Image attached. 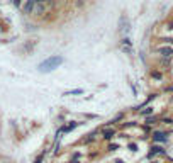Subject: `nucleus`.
I'll use <instances>...</instances> for the list:
<instances>
[{
	"label": "nucleus",
	"instance_id": "7c9ffc66",
	"mask_svg": "<svg viewBox=\"0 0 173 163\" xmlns=\"http://www.w3.org/2000/svg\"><path fill=\"white\" fill-rule=\"evenodd\" d=\"M114 163H126V161H124V160H116Z\"/></svg>",
	"mask_w": 173,
	"mask_h": 163
},
{
	"label": "nucleus",
	"instance_id": "aec40b11",
	"mask_svg": "<svg viewBox=\"0 0 173 163\" xmlns=\"http://www.w3.org/2000/svg\"><path fill=\"white\" fill-rule=\"evenodd\" d=\"M121 51L126 53V55H134V49H132V46H121Z\"/></svg>",
	"mask_w": 173,
	"mask_h": 163
},
{
	"label": "nucleus",
	"instance_id": "4be33fe9",
	"mask_svg": "<svg viewBox=\"0 0 173 163\" xmlns=\"http://www.w3.org/2000/svg\"><path fill=\"white\" fill-rule=\"evenodd\" d=\"M119 126H121L122 129H126V128H134V126H136V122H134V121H132V122H131V121H127V122H121Z\"/></svg>",
	"mask_w": 173,
	"mask_h": 163
},
{
	"label": "nucleus",
	"instance_id": "bb28decb",
	"mask_svg": "<svg viewBox=\"0 0 173 163\" xmlns=\"http://www.w3.org/2000/svg\"><path fill=\"white\" fill-rule=\"evenodd\" d=\"M165 29H168V31H171V29H173V21L166 22V27H165Z\"/></svg>",
	"mask_w": 173,
	"mask_h": 163
},
{
	"label": "nucleus",
	"instance_id": "473e14b6",
	"mask_svg": "<svg viewBox=\"0 0 173 163\" xmlns=\"http://www.w3.org/2000/svg\"><path fill=\"white\" fill-rule=\"evenodd\" d=\"M151 163H158V161H151Z\"/></svg>",
	"mask_w": 173,
	"mask_h": 163
},
{
	"label": "nucleus",
	"instance_id": "20e7f679",
	"mask_svg": "<svg viewBox=\"0 0 173 163\" xmlns=\"http://www.w3.org/2000/svg\"><path fill=\"white\" fill-rule=\"evenodd\" d=\"M148 77H149V80H151V82H156V83H163V82L166 80V73H165L161 68L155 66V68L149 70Z\"/></svg>",
	"mask_w": 173,
	"mask_h": 163
},
{
	"label": "nucleus",
	"instance_id": "f8f14e48",
	"mask_svg": "<svg viewBox=\"0 0 173 163\" xmlns=\"http://www.w3.org/2000/svg\"><path fill=\"white\" fill-rule=\"evenodd\" d=\"M99 133H100V131H92V133L85 134V138H83V139H82L80 143H82V145H88V143H93V141H95V136H97Z\"/></svg>",
	"mask_w": 173,
	"mask_h": 163
},
{
	"label": "nucleus",
	"instance_id": "6ab92c4d",
	"mask_svg": "<svg viewBox=\"0 0 173 163\" xmlns=\"http://www.w3.org/2000/svg\"><path fill=\"white\" fill-rule=\"evenodd\" d=\"M105 150H107V151H116V150H121V145H119V143H109Z\"/></svg>",
	"mask_w": 173,
	"mask_h": 163
},
{
	"label": "nucleus",
	"instance_id": "6e6552de",
	"mask_svg": "<svg viewBox=\"0 0 173 163\" xmlns=\"http://www.w3.org/2000/svg\"><path fill=\"white\" fill-rule=\"evenodd\" d=\"M34 7H36V0H26L24 4H22V14L24 15H31V14H34Z\"/></svg>",
	"mask_w": 173,
	"mask_h": 163
},
{
	"label": "nucleus",
	"instance_id": "f3484780",
	"mask_svg": "<svg viewBox=\"0 0 173 163\" xmlns=\"http://www.w3.org/2000/svg\"><path fill=\"white\" fill-rule=\"evenodd\" d=\"M83 94H85L83 88H73V90H66L63 95H83Z\"/></svg>",
	"mask_w": 173,
	"mask_h": 163
},
{
	"label": "nucleus",
	"instance_id": "cd10ccee",
	"mask_svg": "<svg viewBox=\"0 0 173 163\" xmlns=\"http://www.w3.org/2000/svg\"><path fill=\"white\" fill-rule=\"evenodd\" d=\"M131 88H132V95H138V88H136V85L131 83Z\"/></svg>",
	"mask_w": 173,
	"mask_h": 163
},
{
	"label": "nucleus",
	"instance_id": "f03ea898",
	"mask_svg": "<svg viewBox=\"0 0 173 163\" xmlns=\"http://www.w3.org/2000/svg\"><path fill=\"white\" fill-rule=\"evenodd\" d=\"M153 55L160 56V58H173V46L165 43H158L153 48Z\"/></svg>",
	"mask_w": 173,
	"mask_h": 163
},
{
	"label": "nucleus",
	"instance_id": "a211bd4d",
	"mask_svg": "<svg viewBox=\"0 0 173 163\" xmlns=\"http://www.w3.org/2000/svg\"><path fill=\"white\" fill-rule=\"evenodd\" d=\"M73 5L77 7V9H80V10H82V9H85V7H86V0H75V2H73Z\"/></svg>",
	"mask_w": 173,
	"mask_h": 163
},
{
	"label": "nucleus",
	"instance_id": "dca6fc26",
	"mask_svg": "<svg viewBox=\"0 0 173 163\" xmlns=\"http://www.w3.org/2000/svg\"><path fill=\"white\" fill-rule=\"evenodd\" d=\"M160 122H163V124H166V126H173V116H161Z\"/></svg>",
	"mask_w": 173,
	"mask_h": 163
},
{
	"label": "nucleus",
	"instance_id": "1a4fd4ad",
	"mask_svg": "<svg viewBox=\"0 0 173 163\" xmlns=\"http://www.w3.org/2000/svg\"><path fill=\"white\" fill-rule=\"evenodd\" d=\"M171 63H173V58H160L158 60V68H161L163 72L165 70H170Z\"/></svg>",
	"mask_w": 173,
	"mask_h": 163
},
{
	"label": "nucleus",
	"instance_id": "39448f33",
	"mask_svg": "<svg viewBox=\"0 0 173 163\" xmlns=\"http://www.w3.org/2000/svg\"><path fill=\"white\" fill-rule=\"evenodd\" d=\"M116 134H117V129L114 128V126H102V129H100V136H102V139L107 141V143L112 141Z\"/></svg>",
	"mask_w": 173,
	"mask_h": 163
},
{
	"label": "nucleus",
	"instance_id": "2f4dec72",
	"mask_svg": "<svg viewBox=\"0 0 173 163\" xmlns=\"http://www.w3.org/2000/svg\"><path fill=\"white\" fill-rule=\"evenodd\" d=\"M170 104H173V95H171V97H170Z\"/></svg>",
	"mask_w": 173,
	"mask_h": 163
},
{
	"label": "nucleus",
	"instance_id": "5701e85b",
	"mask_svg": "<svg viewBox=\"0 0 173 163\" xmlns=\"http://www.w3.org/2000/svg\"><path fill=\"white\" fill-rule=\"evenodd\" d=\"M160 43H165V44H170V46H173V38H161Z\"/></svg>",
	"mask_w": 173,
	"mask_h": 163
},
{
	"label": "nucleus",
	"instance_id": "b1692460",
	"mask_svg": "<svg viewBox=\"0 0 173 163\" xmlns=\"http://www.w3.org/2000/svg\"><path fill=\"white\" fill-rule=\"evenodd\" d=\"M127 148H129L131 151H138V143H129V145H127Z\"/></svg>",
	"mask_w": 173,
	"mask_h": 163
},
{
	"label": "nucleus",
	"instance_id": "393cba45",
	"mask_svg": "<svg viewBox=\"0 0 173 163\" xmlns=\"http://www.w3.org/2000/svg\"><path fill=\"white\" fill-rule=\"evenodd\" d=\"M44 155H46V153H44V151H43V153H41V155H39V156H38V158L34 160V163H43V160H44Z\"/></svg>",
	"mask_w": 173,
	"mask_h": 163
},
{
	"label": "nucleus",
	"instance_id": "423d86ee",
	"mask_svg": "<svg viewBox=\"0 0 173 163\" xmlns=\"http://www.w3.org/2000/svg\"><path fill=\"white\" fill-rule=\"evenodd\" d=\"M156 155H161V156H166V150H165L161 145H153L151 148H149V151H148L146 158L151 160L153 156H156Z\"/></svg>",
	"mask_w": 173,
	"mask_h": 163
},
{
	"label": "nucleus",
	"instance_id": "f257e3e1",
	"mask_svg": "<svg viewBox=\"0 0 173 163\" xmlns=\"http://www.w3.org/2000/svg\"><path fill=\"white\" fill-rule=\"evenodd\" d=\"M63 63H65V58H63L61 55H51L49 58H46L44 61H41V63L38 65V72L51 73V72H54L56 68H60Z\"/></svg>",
	"mask_w": 173,
	"mask_h": 163
},
{
	"label": "nucleus",
	"instance_id": "9b49d317",
	"mask_svg": "<svg viewBox=\"0 0 173 163\" xmlns=\"http://www.w3.org/2000/svg\"><path fill=\"white\" fill-rule=\"evenodd\" d=\"M82 124V122H78V121H70L68 124L61 126V133H71L75 128H78V126Z\"/></svg>",
	"mask_w": 173,
	"mask_h": 163
},
{
	"label": "nucleus",
	"instance_id": "ddd939ff",
	"mask_svg": "<svg viewBox=\"0 0 173 163\" xmlns=\"http://www.w3.org/2000/svg\"><path fill=\"white\" fill-rule=\"evenodd\" d=\"M156 122H160V116H156V114H153V116H148V117H144V124L155 126Z\"/></svg>",
	"mask_w": 173,
	"mask_h": 163
},
{
	"label": "nucleus",
	"instance_id": "c756f323",
	"mask_svg": "<svg viewBox=\"0 0 173 163\" xmlns=\"http://www.w3.org/2000/svg\"><path fill=\"white\" fill-rule=\"evenodd\" d=\"M68 163H80V158H71Z\"/></svg>",
	"mask_w": 173,
	"mask_h": 163
},
{
	"label": "nucleus",
	"instance_id": "4468645a",
	"mask_svg": "<svg viewBox=\"0 0 173 163\" xmlns=\"http://www.w3.org/2000/svg\"><path fill=\"white\" fill-rule=\"evenodd\" d=\"M161 94L163 95H173V82H170L168 85L161 87Z\"/></svg>",
	"mask_w": 173,
	"mask_h": 163
},
{
	"label": "nucleus",
	"instance_id": "7ed1b4c3",
	"mask_svg": "<svg viewBox=\"0 0 173 163\" xmlns=\"http://www.w3.org/2000/svg\"><path fill=\"white\" fill-rule=\"evenodd\" d=\"M170 131H165V129H155L151 133V139L155 145H163V143L168 141Z\"/></svg>",
	"mask_w": 173,
	"mask_h": 163
},
{
	"label": "nucleus",
	"instance_id": "0eeeda50",
	"mask_svg": "<svg viewBox=\"0 0 173 163\" xmlns=\"http://www.w3.org/2000/svg\"><path fill=\"white\" fill-rule=\"evenodd\" d=\"M129 31H131V22H129V19H127V15H121V21H119V32L126 36Z\"/></svg>",
	"mask_w": 173,
	"mask_h": 163
},
{
	"label": "nucleus",
	"instance_id": "c85d7f7f",
	"mask_svg": "<svg viewBox=\"0 0 173 163\" xmlns=\"http://www.w3.org/2000/svg\"><path fill=\"white\" fill-rule=\"evenodd\" d=\"M41 2H43V4H49L51 0H36V4H41Z\"/></svg>",
	"mask_w": 173,
	"mask_h": 163
},
{
	"label": "nucleus",
	"instance_id": "a878e982",
	"mask_svg": "<svg viewBox=\"0 0 173 163\" xmlns=\"http://www.w3.org/2000/svg\"><path fill=\"white\" fill-rule=\"evenodd\" d=\"M12 4L15 5L17 9H21V7H22V0H12Z\"/></svg>",
	"mask_w": 173,
	"mask_h": 163
},
{
	"label": "nucleus",
	"instance_id": "9d476101",
	"mask_svg": "<svg viewBox=\"0 0 173 163\" xmlns=\"http://www.w3.org/2000/svg\"><path fill=\"white\" fill-rule=\"evenodd\" d=\"M48 12V4H36V7H34V14L38 15V17H43L44 14Z\"/></svg>",
	"mask_w": 173,
	"mask_h": 163
},
{
	"label": "nucleus",
	"instance_id": "412c9836",
	"mask_svg": "<svg viewBox=\"0 0 173 163\" xmlns=\"http://www.w3.org/2000/svg\"><path fill=\"white\" fill-rule=\"evenodd\" d=\"M121 46H132V41H131L127 36H124V38L121 39Z\"/></svg>",
	"mask_w": 173,
	"mask_h": 163
},
{
	"label": "nucleus",
	"instance_id": "2eb2a0df",
	"mask_svg": "<svg viewBox=\"0 0 173 163\" xmlns=\"http://www.w3.org/2000/svg\"><path fill=\"white\" fill-rule=\"evenodd\" d=\"M139 114H141V116H143V117H148V116H153V114H155V109H153L151 105H148L146 109H141V111H139Z\"/></svg>",
	"mask_w": 173,
	"mask_h": 163
}]
</instances>
